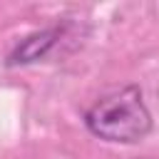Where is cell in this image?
I'll return each mask as SVG.
<instances>
[{"label": "cell", "instance_id": "obj_1", "mask_svg": "<svg viewBox=\"0 0 159 159\" xmlns=\"http://www.w3.org/2000/svg\"><path fill=\"white\" fill-rule=\"evenodd\" d=\"M84 124L102 142L137 144L152 132L154 119L142 97V89L134 84H127L97 99L84 112Z\"/></svg>", "mask_w": 159, "mask_h": 159}, {"label": "cell", "instance_id": "obj_2", "mask_svg": "<svg viewBox=\"0 0 159 159\" xmlns=\"http://www.w3.org/2000/svg\"><path fill=\"white\" fill-rule=\"evenodd\" d=\"M65 37V25H52V27H42L30 32L27 37H22L7 55V65H35L45 57H50L55 52V47L62 42Z\"/></svg>", "mask_w": 159, "mask_h": 159}]
</instances>
